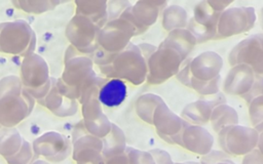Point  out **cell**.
Listing matches in <instances>:
<instances>
[{
  "mask_svg": "<svg viewBox=\"0 0 263 164\" xmlns=\"http://www.w3.org/2000/svg\"><path fill=\"white\" fill-rule=\"evenodd\" d=\"M36 35L24 19L0 24V52L27 56L34 53Z\"/></svg>",
  "mask_w": 263,
  "mask_h": 164,
  "instance_id": "6da1fadb",
  "label": "cell"
},
{
  "mask_svg": "<svg viewBox=\"0 0 263 164\" xmlns=\"http://www.w3.org/2000/svg\"><path fill=\"white\" fill-rule=\"evenodd\" d=\"M114 78L127 81L133 85H141L147 77V60L137 44L130 42L116 54L112 61Z\"/></svg>",
  "mask_w": 263,
  "mask_h": 164,
  "instance_id": "7a4b0ae2",
  "label": "cell"
},
{
  "mask_svg": "<svg viewBox=\"0 0 263 164\" xmlns=\"http://www.w3.org/2000/svg\"><path fill=\"white\" fill-rule=\"evenodd\" d=\"M183 61L174 48L160 43L147 60L146 81L153 85L165 82L177 75Z\"/></svg>",
  "mask_w": 263,
  "mask_h": 164,
  "instance_id": "3957f363",
  "label": "cell"
},
{
  "mask_svg": "<svg viewBox=\"0 0 263 164\" xmlns=\"http://www.w3.org/2000/svg\"><path fill=\"white\" fill-rule=\"evenodd\" d=\"M256 19V11L252 6L228 7L219 16L217 34L214 40L249 32L254 28Z\"/></svg>",
  "mask_w": 263,
  "mask_h": 164,
  "instance_id": "277c9868",
  "label": "cell"
},
{
  "mask_svg": "<svg viewBox=\"0 0 263 164\" xmlns=\"http://www.w3.org/2000/svg\"><path fill=\"white\" fill-rule=\"evenodd\" d=\"M218 140L220 148L227 155L245 156L256 149L258 132L254 127L235 124L220 130Z\"/></svg>",
  "mask_w": 263,
  "mask_h": 164,
  "instance_id": "5b68a950",
  "label": "cell"
},
{
  "mask_svg": "<svg viewBox=\"0 0 263 164\" xmlns=\"http://www.w3.org/2000/svg\"><path fill=\"white\" fill-rule=\"evenodd\" d=\"M100 28L89 18L75 14L66 27V37L80 53L89 55L99 46L98 34Z\"/></svg>",
  "mask_w": 263,
  "mask_h": 164,
  "instance_id": "8992f818",
  "label": "cell"
},
{
  "mask_svg": "<svg viewBox=\"0 0 263 164\" xmlns=\"http://www.w3.org/2000/svg\"><path fill=\"white\" fill-rule=\"evenodd\" d=\"M230 66L243 64L253 69L255 74L263 76V33L253 34L239 41L229 52Z\"/></svg>",
  "mask_w": 263,
  "mask_h": 164,
  "instance_id": "52a82bcc",
  "label": "cell"
},
{
  "mask_svg": "<svg viewBox=\"0 0 263 164\" xmlns=\"http://www.w3.org/2000/svg\"><path fill=\"white\" fill-rule=\"evenodd\" d=\"M35 99L24 88L20 93H10L0 98V125L14 127L33 111Z\"/></svg>",
  "mask_w": 263,
  "mask_h": 164,
  "instance_id": "ba28073f",
  "label": "cell"
},
{
  "mask_svg": "<svg viewBox=\"0 0 263 164\" xmlns=\"http://www.w3.org/2000/svg\"><path fill=\"white\" fill-rule=\"evenodd\" d=\"M135 35V29L126 19L119 17L108 20L99 31L98 44L110 53H119L129 43Z\"/></svg>",
  "mask_w": 263,
  "mask_h": 164,
  "instance_id": "9c48e42d",
  "label": "cell"
},
{
  "mask_svg": "<svg viewBox=\"0 0 263 164\" xmlns=\"http://www.w3.org/2000/svg\"><path fill=\"white\" fill-rule=\"evenodd\" d=\"M166 6L165 0H139L128 7L120 17L132 24L137 36L145 33L154 25Z\"/></svg>",
  "mask_w": 263,
  "mask_h": 164,
  "instance_id": "30bf717a",
  "label": "cell"
},
{
  "mask_svg": "<svg viewBox=\"0 0 263 164\" xmlns=\"http://www.w3.org/2000/svg\"><path fill=\"white\" fill-rule=\"evenodd\" d=\"M220 14L209 5L206 0H202L195 5L193 16L188 19L186 29L193 35L197 43L214 40Z\"/></svg>",
  "mask_w": 263,
  "mask_h": 164,
  "instance_id": "8fae6325",
  "label": "cell"
},
{
  "mask_svg": "<svg viewBox=\"0 0 263 164\" xmlns=\"http://www.w3.org/2000/svg\"><path fill=\"white\" fill-rule=\"evenodd\" d=\"M32 148L36 156L53 163L66 160L72 152L70 139L57 131H48L38 136L33 141Z\"/></svg>",
  "mask_w": 263,
  "mask_h": 164,
  "instance_id": "7c38bea8",
  "label": "cell"
},
{
  "mask_svg": "<svg viewBox=\"0 0 263 164\" xmlns=\"http://www.w3.org/2000/svg\"><path fill=\"white\" fill-rule=\"evenodd\" d=\"M189 123L175 114L165 102L158 106L153 115V126L157 135L170 145H178L183 129Z\"/></svg>",
  "mask_w": 263,
  "mask_h": 164,
  "instance_id": "4fadbf2b",
  "label": "cell"
},
{
  "mask_svg": "<svg viewBox=\"0 0 263 164\" xmlns=\"http://www.w3.org/2000/svg\"><path fill=\"white\" fill-rule=\"evenodd\" d=\"M20 78L27 89H35L47 83L50 77L45 59L36 53L25 56L21 65Z\"/></svg>",
  "mask_w": 263,
  "mask_h": 164,
  "instance_id": "5bb4252c",
  "label": "cell"
},
{
  "mask_svg": "<svg viewBox=\"0 0 263 164\" xmlns=\"http://www.w3.org/2000/svg\"><path fill=\"white\" fill-rule=\"evenodd\" d=\"M179 146L193 154L204 156L212 151L214 137L211 132L201 125L189 123L181 133Z\"/></svg>",
  "mask_w": 263,
  "mask_h": 164,
  "instance_id": "9a60e30c",
  "label": "cell"
},
{
  "mask_svg": "<svg viewBox=\"0 0 263 164\" xmlns=\"http://www.w3.org/2000/svg\"><path fill=\"white\" fill-rule=\"evenodd\" d=\"M95 75L97 74L93 71V63L89 55L79 53L65 61L61 78L66 84L77 88L79 92V87Z\"/></svg>",
  "mask_w": 263,
  "mask_h": 164,
  "instance_id": "2e32d148",
  "label": "cell"
},
{
  "mask_svg": "<svg viewBox=\"0 0 263 164\" xmlns=\"http://www.w3.org/2000/svg\"><path fill=\"white\" fill-rule=\"evenodd\" d=\"M189 67L191 77L201 81H209L220 75L223 68V58L219 53L208 50L191 58Z\"/></svg>",
  "mask_w": 263,
  "mask_h": 164,
  "instance_id": "e0dca14e",
  "label": "cell"
},
{
  "mask_svg": "<svg viewBox=\"0 0 263 164\" xmlns=\"http://www.w3.org/2000/svg\"><path fill=\"white\" fill-rule=\"evenodd\" d=\"M255 77L256 74L251 67L243 64L234 65L228 71L223 81V90L227 94L241 97L250 90Z\"/></svg>",
  "mask_w": 263,
  "mask_h": 164,
  "instance_id": "ac0fdd59",
  "label": "cell"
},
{
  "mask_svg": "<svg viewBox=\"0 0 263 164\" xmlns=\"http://www.w3.org/2000/svg\"><path fill=\"white\" fill-rule=\"evenodd\" d=\"M126 96L127 86L123 80L118 78L106 79L98 93L99 101L107 108L119 107Z\"/></svg>",
  "mask_w": 263,
  "mask_h": 164,
  "instance_id": "d6986e66",
  "label": "cell"
},
{
  "mask_svg": "<svg viewBox=\"0 0 263 164\" xmlns=\"http://www.w3.org/2000/svg\"><path fill=\"white\" fill-rule=\"evenodd\" d=\"M78 100L62 95L55 86V82L44 98V107L58 117H70L75 115L78 111Z\"/></svg>",
  "mask_w": 263,
  "mask_h": 164,
  "instance_id": "ffe728a7",
  "label": "cell"
},
{
  "mask_svg": "<svg viewBox=\"0 0 263 164\" xmlns=\"http://www.w3.org/2000/svg\"><path fill=\"white\" fill-rule=\"evenodd\" d=\"M102 139L88 132L72 141V158L74 161H85L102 155Z\"/></svg>",
  "mask_w": 263,
  "mask_h": 164,
  "instance_id": "44dd1931",
  "label": "cell"
},
{
  "mask_svg": "<svg viewBox=\"0 0 263 164\" xmlns=\"http://www.w3.org/2000/svg\"><path fill=\"white\" fill-rule=\"evenodd\" d=\"M161 43L174 48L181 55L183 60L188 58L195 45L197 44L193 35L186 28L168 32Z\"/></svg>",
  "mask_w": 263,
  "mask_h": 164,
  "instance_id": "7402d4cb",
  "label": "cell"
},
{
  "mask_svg": "<svg viewBox=\"0 0 263 164\" xmlns=\"http://www.w3.org/2000/svg\"><path fill=\"white\" fill-rule=\"evenodd\" d=\"M76 13L89 18L100 29L108 22L106 0H76Z\"/></svg>",
  "mask_w": 263,
  "mask_h": 164,
  "instance_id": "603a6c76",
  "label": "cell"
},
{
  "mask_svg": "<svg viewBox=\"0 0 263 164\" xmlns=\"http://www.w3.org/2000/svg\"><path fill=\"white\" fill-rule=\"evenodd\" d=\"M213 107L203 98H199L186 105L182 112L181 117L190 124L203 125L210 122Z\"/></svg>",
  "mask_w": 263,
  "mask_h": 164,
  "instance_id": "cb8c5ba5",
  "label": "cell"
},
{
  "mask_svg": "<svg viewBox=\"0 0 263 164\" xmlns=\"http://www.w3.org/2000/svg\"><path fill=\"white\" fill-rule=\"evenodd\" d=\"M102 155L105 159L124 153L127 147L123 130L115 123H112L109 133L102 138Z\"/></svg>",
  "mask_w": 263,
  "mask_h": 164,
  "instance_id": "d4e9b609",
  "label": "cell"
},
{
  "mask_svg": "<svg viewBox=\"0 0 263 164\" xmlns=\"http://www.w3.org/2000/svg\"><path fill=\"white\" fill-rule=\"evenodd\" d=\"M210 123L218 133L227 126L238 124V114L233 107L227 104H221L213 108Z\"/></svg>",
  "mask_w": 263,
  "mask_h": 164,
  "instance_id": "484cf974",
  "label": "cell"
},
{
  "mask_svg": "<svg viewBox=\"0 0 263 164\" xmlns=\"http://www.w3.org/2000/svg\"><path fill=\"white\" fill-rule=\"evenodd\" d=\"M161 25L166 32L177 29H185L188 23V13L180 5H167L161 13Z\"/></svg>",
  "mask_w": 263,
  "mask_h": 164,
  "instance_id": "4316f807",
  "label": "cell"
},
{
  "mask_svg": "<svg viewBox=\"0 0 263 164\" xmlns=\"http://www.w3.org/2000/svg\"><path fill=\"white\" fill-rule=\"evenodd\" d=\"M163 102L164 100L162 99V97L157 94L144 93L140 95L136 100V105H135L136 114L142 121L152 125L154 112L156 108Z\"/></svg>",
  "mask_w": 263,
  "mask_h": 164,
  "instance_id": "83f0119b",
  "label": "cell"
},
{
  "mask_svg": "<svg viewBox=\"0 0 263 164\" xmlns=\"http://www.w3.org/2000/svg\"><path fill=\"white\" fill-rule=\"evenodd\" d=\"M23 137L13 127L0 129V155L4 158L15 154L22 146Z\"/></svg>",
  "mask_w": 263,
  "mask_h": 164,
  "instance_id": "f1b7e54d",
  "label": "cell"
},
{
  "mask_svg": "<svg viewBox=\"0 0 263 164\" xmlns=\"http://www.w3.org/2000/svg\"><path fill=\"white\" fill-rule=\"evenodd\" d=\"M12 3L22 10L29 13H42L50 10L60 4V1L55 0H17Z\"/></svg>",
  "mask_w": 263,
  "mask_h": 164,
  "instance_id": "f546056e",
  "label": "cell"
},
{
  "mask_svg": "<svg viewBox=\"0 0 263 164\" xmlns=\"http://www.w3.org/2000/svg\"><path fill=\"white\" fill-rule=\"evenodd\" d=\"M105 78L98 77L97 75L88 78L80 87H79V98L78 102L83 104L90 98H98V93L100 87L105 82Z\"/></svg>",
  "mask_w": 263,
  "mask_h": 164,
  "instance_id": "4dcf8cb0",
  "label": "cell"
},
{
  "mask_svg": "<svg viewBox=\"0 0 263 164\" xmlns=\"http://www.w3.org/2000/svg\"><path fill=\"white\" fill-rule=\"evenodd\" d=\"M83 123L86 131L89 134L97 136L101 139L109 133L112 125V122L104 113L99 118L91 121H83Z\"/></svg>",
  "mask_w": 263,
  "mask_h": 164,
  "instance_id": "1f68e13d",
  "label": "cell"
},
{
  "mask_svg": "<svg viewBox=\"0 0 263 164\" xmlns=\"http://www.w3.org/2000/svg\"><path fill=\"white\" fill-rule=\"evenodd\" d=\"M220 85H221V75L209 81H201L191 77L189 88H192L201 96H209L219 92Z\"/></svg>",
  "mask_w": 263,
  "mask_h": 164,
  "instance_id": "d6a6232c",
  "label": "cell"
},
{
  "mask_svg": "<svg viewBox=\"0 0 263 164\" xmlns=\"http://www.w3.org/2000/svg\"><path fill=\"white\" fill-rule=\"evenodd\" d=\"M36 157L37 156L34 154L32 145L28 140L23 139L18 151L12 156L5 158V160L8 164H31L33 161H35Z\"/></svg>",
  "mask_w": 263,
  "mask_h": 164,
  "instance_id": "836d02e7",
  "label": "cell"
},
{
  "mask_svg": "<svg viewBox=\"0 0 263 164\" xmlns=\"http://www.w3.org/2000/svg\"><path fill=\"white\" fill-rule=\"evenodd\" d=\"M23 89V83L17 76L9 75L0 79V98L10 93H20Z\"/></svg>",
  "mask_w": 263,
  "mask_h": 164,
  "instance_id": "e575fe53",
  "label": "cell"
},
{
  "mask_svg": "<svg viewBox=\"0 0 263 164\" xmlns=\"http://www.w3.org/2000/svg\"><path fill=\"white\" fill-rule=\"evenodd\" d=\"M81 113L83 121H91L99 118L104 112L98 98H90L82 104Z\"/></svg>",
  "mask_w": 263,
  "mask_h": 164,
  "instance_id": "d590c367",
  "label": "cell"
},
{
  "mask_svg": "<svg viewBox=\"0 0 263 164\" xmlns=\"http://www.w3.org/2000/svg\"><path fill=\"white\" fill-rule=\"evenodd\" d=\"M125 153L127 155L129 164H155L149 151H142L133 147H126Z\"/></svg>",
  "mask_w": 263,
  "mask_h": 164,
  "instance_id": "8d00e7d4",
  "label": "cell"
},
{
  "mask_svg": "<svg viewBox=\"0 0 263 164\" xmlns=\"http://www.w3.org/2000/svg\"><path fill=\"white\" fill-rule=\"evenodd\" d=\"M248 112L254 126L263 122V95L253 98L248 104Z\"/></svg>",
  "mask_w": 263,
  "mask_h": 164,
  "instance_id": "74e56055",
  "label": "cell"
},
{
  "mask_svg": "<svg viewBox=\"0 0 263 164\" xmlns=\"http://www.w3.org/2000/svg\"><path fill=\"white\" fill-rule=\"evenodd\" d=\"M132 4L127 0H110L107 2L108 20L119 18L121 14L130 7Z\"/></svg>",
  "mask_w": 263,
  "mask_h": 164,
  "instance_id": "f35d334b",
  "label": "cell"
},
{
  "mask_svg": "<svg viewBox=\"0 0 263 164\" xmlns=\"http://www.w3.org/2000/svg\"><path fill=\"white\" fill-rule=\"evenodd\" d=\"M200 164H234L233 161L227 158V154L223 151H211L202 156Z\"/></svg>",
  "mask_w": 263,
  "mask_h": 164,
  "instance_id": "ab89813d",
  "label": "cell"
},
{
  "mask_svg": "<svg viewBox=\"0 0 263 164\" xmlns=\"http://www.w3.org/2000/svg\"><path fill=\"white\" fill-rule=\"evenodd\" d=\"M115 56H116L115 53H110L100 46H98V48L91 54H89V57L91 58L92 63L98 65L99 67L112 64Z\"/></svg>",
  "mask_w": 263,
  "mask_h": 164,
  "instance_id": "60d3db41",
  "label": "cell"
},
{
  "mask_svg": "<svg viewBox=\"0 0 263 164\" xmlns=\"http://www.w3.org/2000/svg\"><path fill=\"white\" fill-rule=\"evenodd\" d=\"M55 80H57V78L50 77V79H49V81L47 83H45L44 85H42V86H40L38 88H35V89H27L25 87L24 88L32 95V97L35 100H37L40 105L44 106V98L48 94V92L50 91V89H51L52 85L54 84Z\"/></svg>",
  "mask_w": 263,
  "mask_h": 164,
  "instance_id": "b9f144b4",
  "label": "cell"
},
{
  "mask_svg": "<svg viewBox=\"0 0 263 164\" xmlns=\"http://www.w3.org/2000/svg\"><path fill=\"white\" fill-rule=\"evenodd\" d=\"M260 95H263V76L256 74L255 80L250 90L246 94H243L241 97L246 100L247 104H249L253 98Z\"/></svg>",
  "mask_w": 263,
  "mask_h": 164,
  "instance_id": "7bdbcfd3",
  "label": "cell"
},
{
  "mask_svg": "<svg viewBox=\"0 0 263 164\" xmlns=\"http://www.w3.org/2000/svg\"><path fill=\"white\" fill-rule=\"evenodd\" d=\"M55 86H57L59 92H60L62 95H64V96H66V97H69V98H72V99L78 100V98H79V92H78L77 88L72 87V86L66 84V83L62 80V78H58V79H57V81H55Z\"/></svg>",
  "mask_w": 263,
  "mask_h": 164,
  "instance_id": "ee69618b",
  "label": "cell"
},
{
  "mask_svg": "<svg viewBox=\"0 0 263 164\" xmlns=\"http://www.w3.org/2000/svg\"><path fill=\"white\" fill-rule=\"evenodd\" d=\"M149 153L152 155L155 164H175L171 155L162 149H152Z\"/></svg>",
  "mask_w": 263,
  "mask_h": 164,
  "instance_id": "f6af8a7d",
  "label": "cell"
},
{
  "mask_svg": "<svg viewBox=\"0 0 263 164\" xmlns=\"http://www.w3.org/2000/svg\"><path fill=\"white\" fill-rule=\"evenodd\" d=\"M190 60L191 58H187L184 60V66L183 68H180L179 72L176 75V78L185 86L190 87V80H191V74H190Z\"/></svg>",
  "mask_w": 263,
  "mask_h": 164,
  "instance_id": "bcb514c9",
  "label": "cell"
},
{
  "mask_svg": "<svg viewBox=\"0 0 263 164\" xmlns=\"http://www.w3.org/2000/svg\"><path fill=\"white\" fill-rule=\"evenodd\" d=\"M240 164H263V154L258 149H254L243 156Z\"/></svg>",
  "mask_w": 263,
  "mask_h": 164,
  "instance_id": "7dc6e473",
  "label": "cell"
},
{
  "mask_svg": "<svg viewBox=\"0 0 263 164\" xmlns=\"http://www.w3.org/2000/svg\"><path fill=\"white\" fill-rule=\"evenodd\" d=\"M209 5L218 13H222L228 5L232 3V0H206Z\"/></svg>",
  "mask_w": 263,
  "mask_h": 164,
  "instance_id": "c3c4849f",
  "label": "cell"
},
{
  "mask_svg": "<svg viewBox=\"0 0 263 164\" xmlns=\"http://www.w3.org/2000/svg\"><path fill=\"white\" fill-rule=\"evenodd\" d=\"M203 99H205L213 108H215L218 105L221 104H226V97L224 96L223 93H221L220 91L213 94V95H209V96H202Z\"/></svg>",
  "mask_w": 263,
  "mask_h": 164,
  "instance_id": "681fc988",
  "label": "cell"
},
{
  "mask_svg": "<svg viewBox=\"0 0 263 164\" xmlns=\"http://www.w3.org/2000/svg\"><path fill=\"white\" fill-rule=\"evenodd\" d=\"M105 164H129L126 153H122L105 159Z\"/></svg>",
  "mask_w": 263,
  "mask_h": 164,
  "instance_id": "f907efd6",
  "label": "cell"
},
{
  "mask_svg": "<svg viewBox=\"0 0 263 164\" xmlns=\"http://www.w3.org/2000/svg\"><path fill=\"white\" fill-rule=\"evenodd\" d=\"M139 49L141 50L143 56L145 57L146 60H148V58L150 57V55L156 50V46L155 45H152L150 43H147V42H144V43H140V44H137Z\"/></svg>",
  "mask_w": 263,
  "mask_h": 164,
  "instance_id": "816d5d0a",
  "label": "cell"
},
{
  "mask_svg": "<svg viewBox=\"0 0 263 164\" xmlns=\"http://www.w3.org/2000/svg\"><path fill=\"white\" fill-rule=\"evenodd\" d=\"M256 131L258 132V140H257V147L256 149L259 150L261 154H263V122L260 124H257L254 126Z\"/></svg>",
  "mask_w": 263,
  "mask_h": 164,
  "instance_id": "f5cc1de1",
  "label": "cell"
},
{
  "mask_svg": "<svg viewBox=\"0 0 263 164\" xmlns=\"http://www.w3.org/2000/svg\"><path fill=\"white\" fill-rule=\"evenodd\" d=\"M76 163L77 164H105V158L103 157V155H100L96 158L85 160V161H79V162H76Z\"/></svg>",
  "mask_w": 263,
  "mask_h": 164,
  "instance_id": "db71d44e",
  "label": "cell"
},
{
  "mask_svg": "<svg viewBox=\"0 0 263 164\" xmlns=\"http://www.w3.org/2000/svg\"><path fill=\"white\" fill-rule=\"evenodd\" d=\"M259 23H260L261 29L263 30V7L260 9V12H259Z\"/></svg>",
  "mask_w": 263,
  "mask_h": 164,
  "instance_id": "11a10c76",
  "label": "cell"
},
{
  "mask_svg": "<svg viewBox=\"0 0 263 164\" xmlns=\"http://www.w3.org/2000/svg\"><path fill=\"white\" fill-rule=\"evenodd\" d=\"M31 164H49V162H47L45 160H35Z\"/></svg>",
  "mask_w": 263,
  "mask_h": 164,
  "instance_id": "9f6ffc18",
  "label": "cell"
},
{
  "mask_svg": "<svg viewBox=\"0 0 263 164\" xmlns=\"http://www.w3.org/2000/svg\"><path fill=\"white\" fill-rule=\"evenodd\" d=\"M175 164H200V163L195 162V161H188V162H178V163H175Z\"/></svg>",
  "mask_w": 263,
  "mask_h": 164,
  "instance_id": "6f0895ef",
  "label": "cell"
},
{
  "mask_svg": "<svg viewBox=\"0 0 263 164\" xmlns=\"http://www.w3.org/2000/svg\"><path fill=\"white\" fill-rule=\"evenodd\" d=\"M0 126H1V125H0Z\"/></svg>",
  "mask_w": 263,
  "mask_h": 164,
  "instance_id": "680465c9",
  "label": "cell"
}]
</instances>
